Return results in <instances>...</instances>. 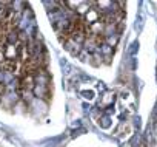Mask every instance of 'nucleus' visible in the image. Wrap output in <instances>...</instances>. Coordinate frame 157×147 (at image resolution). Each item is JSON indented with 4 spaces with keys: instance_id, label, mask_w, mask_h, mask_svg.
<instances>
[{
    "instance_id": "1",
    "label": "nucleus",
    "mask_w": 157,
    "mask_h": 147,
    "mask_svg": "<svg viewBox=\"0 0 157 147\" xmlns=\"http://www.w3.org/2000/svg\"><path fill=\"white\" fill-rule=\"evenodd\" d=\"M65 48L71 53V54H78L83 48H82V45L80 43H77L74 39H71V37H66L65 39Z\"/></svg>"
},
{
    "instance_id": "2",
    "label": "nucleus",
    "mask_w": 157,
    "mask_h": 147,
    "mask_svg": "<svg viewBox=\"0 0 157 147\" xmlns=\"http://www.w3.org/2000/svg\"><path fill=\"white\" fill-rule=\"evenodd\" d=\"M33 93L37 99H45L49 93V87L48 85H39V84H34V88H33Z\"/></svg>"
},
{
    "instance_id": "3",
    "label": "nucleus",
    "mask_w": 157,
    "mask_h": 147,
    "mask_svg": "<svg viewBox=\"0 0 157 147\" xmlns=\"http://www.w3.org/2000/svg\"><path fill=\"white\" fill-rule=\"evenodd\" d=\"M3 101L8 104V105H13L19 101V93L17 90H6L5 88V95H3Z\"/></svg>"
},
{
    "instance_id": "4",
    "label": "nucleus",
    "mask_w": 157,
    "mask_h": 147,
    "mask_svg": "<svg viewBox=\"0 0 157 147\" xmlns=\"http://www.w3.org/2000/svg\"><path fill=\"white\" fill-rule=\"evenodd\" d=\"M3 54H5V59L6 60H14V59L19 57V50H17L16 45H6Z\"/></svg>"
},
{
    "instance_id": "5",
    "label": "nucleus",
    "mask_w": 157,
    "mask_h": 147,
    "mask_svg": "<svg viewBox=\"0 0 157 147\" xmlns=\"http://www.w3.org/2000/svg\"><path fill=\"white\" fill-rule=\"evenodd\" d=\"M19 42V30H10L6 33V45H17Z\"/></svg>"
},
{
    "instance_id": "6",
    "label": "nucleus",
    "mask_w": 157,
    "mask_h": 147,
    "mask_svg": "<svg viewBox=\"0 0 157 147\" xmlns=\"http://www.w3.org/2000/svg\"><path fill=\"white\" fill-rule=\"evenodd\" d=\"M99 48H100V54H102V57H106V59H108V57L113 54V47H109V45L105 43V42L100 43Z\"/></svg>"
},
{
    "instance_id": "7",
    "label": "nucleus",
    "mask_w": 157,
    "mask_h": 147,
    "mask_svg": "<svg viewBox=\"0 0 157 147\" xmlns=\"http://www.w3.org/2000/svg\"><path fill=\"white\" fill-rule=\"evenodd\" d=\"M0 85H5V71L0 70Z\"/></svg>"
}]
</instances>
